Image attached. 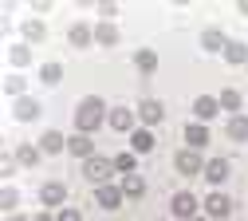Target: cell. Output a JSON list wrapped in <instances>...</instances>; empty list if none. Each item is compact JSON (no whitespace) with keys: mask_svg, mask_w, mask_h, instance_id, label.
<instances>
[{"mask_svg":"<svg viewBox=\"0 0 248 221\" xmlns=\"http://www.w3.org/2000/svg\"><path fill=\"white\" fill-rule=\"evenodd\" d=\"M24 36H28V40H32V44H40V40L47 36V28H44L40 20H28V24H24Z\"/></svg>","mask_w":248,"mask_h":221,"instance_id":"4dcf8cb0","label":"cell"},{"mask_svg":"<svg viewBox=\"0 0 248 221\" xmlns=\"http://www.w3.org/2000/svg\"><path fill=\"white\" fill-rule=\"evenodd\" d=\"M225 135H229L232 142H248V115H232L229 126H225Z\"/></svg>","mask_w":248,"mask_h":221,"instance_id":"ffe728a7","label":"cell"},{"mask_svg":"<svg viewBox=\"0 0 248 221\" xmlns=\"http://www.w3.org/2000/svg\"><path fill=\"white\" fill-rule=\"evenodd\" d=\"M55 221H83V213H79V209H71V205H63V209L55 213Z\"/></svg>","mask_w":248,"mask_h":221,"instance_id":"d6a6232c","label":"cell"},{"mask_svg":"<svg viewBox=\"0 0 248 221\" xmlns=\"http://www.w3.org/2000/svg\"><path fill=\"white\" fill-rule=\"evenodd\" d=\"M40 150H44V154H63V150H67V138L59 135V131H44V135H40Z\"/></svg>","mask_w":248,"mask_h":221,"instance_id":"ac0fdd59","label":"cell"},{"mask_svg":"<svg viewBox=\"0 0 248 221\" xmlns=\"http://www.w3.org/2000/svg\"><path fill=\"white\" fill-rule=\"evenodd\" d=\"M8 221H32V217H20V213H12V217H8Z\"/></svg>","mask_w":248,"mask_h":221,"instance_id":"8d00e7d4","label":"cell"},{"mask_svg":"<svg viewBox=\"0 0 248 221\" xmlns=\"http://www.w3.org/2000/svg\"><path fill=\"white\" fill-rule=\"evenodd\" d=\"M130 150H134V154H150V150H154V135H150V126H138V131L130 135Z\"/></svg>","mask_w":248,"mask_h":221,"instance_id":"44dd1931","label":"cell"},{"mask_svg":"<svg viewBox=\"0 0 248 221\" xmlns=\"http://www.w3.org/2000/svg\"><path fill=\"white\" fill-rule=\"evenodd\" d=\"M122 194H126V198H142L146 194V182H142V174H122Z\"/></svg>","mask_w":248,"mask_h":221,"instance_id":"603a6c76","label":"cell"},{"mask_svg":"<svg viewBox=\"0 0 248 221\" xmlns=\"http://www.w3.org/2000/svg\"><path fill=\"white\" fill-rule=\"evenodd\" d=\"M197 205H201V202L189 194V189L173 194V202H170V209H173V217H177V221H193V217H197Z\"/></svg>","mask_w":248,"mask_h":221,"instance_id":"5b68a950","label":"cell"},{"mask_svg":"<svg viewBox=\"0 0 248 221\" xmlns=\"http://www.w3.org/2000/svg\"><path fill=\"white\" fill-rule=\"evenodd\" d=\"M217 115H221V103H217L213 95H197L193 99V122H209Z\"/></svg>","mask_w":248,"mask_h":221,"instance_id":"9c48e42d","label":"cell"},{"mask_svg":"<svg viewBox=\"0 0 248 221\" xmlns=\"http://www.w3.org/2000/svg\"><path fill=\"white\" fill-rule=\"evenodd\" d=\"M95 202L103 205V209H118L122 202H126V194H122V186H95Z\"/></svg>","mask_w":248,"mask_h":221,"instance_id":"ba28073f","label":"cell"},{"mask_svg":"<svg viewBox=\"0 0 248 221\" xmlns=\"http://www.w3.org/2000/svg\"><path fill=\"white\" fill-rule=\"evenodd\" d=\"M40 158H44V150H40V146H28V142H24V146H16V162H20V166H36Z\"/></svg>","mask_w":248,"mask_h":221,"instance_id":"484cf974","label":"cell"},{"mask_svg":"<svg viewBox=\"0 0 248 221\" xmlns=\"http://www.w3.org/2000/svg\"><path fill=\"white\" fill-rule=\"evenodd\" d=\"M138 119H142V126H158V122L166 119L162 99H142V103H138Z\"/></svg>","mask_w":248,"mask_h":221,"instance_id":"30bf717a","label":"cell"},{"mask_svg":"<svg viewBox=\"0 0 248 221\" xmlns=\"http://www.w3.org/2000/svg\"><path fill=\"white\" fill-rule=\"evenodd\" d=\"M67 154H75V158H83V162H87V158H95V142H91V135H71L67 138Z\"/></svg>","mask_w":248,"mask_h":221,"instance_id":"4fadbf2b","label":"cell"},{"mask_svg":"<svg viewBox=\"0 0 248 221\" xmlns=\"http://www.w3.org/2000/svg\"><path fill=\"white\" fill-rule=\"evenodd\" d=\"M236 12H240V16H248V0H240V4H236Z\"/></svg>","mask_w":248,"mask_h":221,"instance_id":"d590c367","label":"cell"},{"mask_svg":"<svg viewBox=\"0 0 248 221\" xmlns=\"http://www.w3.org/2000/svg\"><path fill=\"white\" fill-rule=\"evenodd\" d=\"M99 16H103L107 24H114V16H118V4H110V0H107V4H99Z\"/></svg>","mask_w":248,"mask_h":221,"instance_id":"836d02e7","label":"cell"},{"mask_svg":"<svg viewBox=\"0 0 248 221\" xmlns=\"http://www.w3.org/2000/svg\"><path fill=\"white\" fill-rule=\"evenodd\" d=\"M16 205H20V194H16L12 186H4V189H0V209H4V213H12Z\"/></svg>","mask_w":248,"mask_h":221,"instance_id":"83f0119b","label":"cell"},{"mask_svg":"<svg viewBox=\"0 0 248 221\" xmlns=\"http://www.w3.org/2000/svg\"><path fill=\"white\" fill-rule=\"evenodd\" d=\"M225 63H232V68H248V44H240V40H229V48H225Z\"/></svg>","mask_w":248,"mask_h":221,"instance_id":"7402d4cb","label":"cell"},{"mask_svg":"<svg viewBox=\"0 0 248 221\" xmlns=\"http://www.w3.org/2000/svg\"><path fill=\"white\" fill-rule=\"evenodd\" d=\"M0 174H4V178L16 174V154H4V158H0Z\"/></svg>","mask_w":248,"mask_h":221,"instance_id":"1f68e13d","label":"cell"},{"mask_svg":"<svg viewBox=\"0 0 248 221\" xmlns=\"http://www.w3.org/2000/svg\"><path fill=\"white\" fill-rule=\"evenodd\" d=\"M4 95H8V99H24V79L20 75H8L4 79Z\"/></svg>","mask_w":248,"mask_h":221,"instance_id":"f546056e","label":"cell"},{"mask_svg":"<svg viewBox=\"0 0 248 221\" xmlns=\"http://www.w3.org/2000/svg\"><path fill=\"white\" fill-rule=\"evenodd\" d=\"M110 131H118V135H134L138 131V111H130V107H110Z\"/></svg>","mask_w":248,"mask_h":221,"instance_id":"277c9868","label":"cell"},{"mask_svg":"<svg viewBox=\"0 0 248 221\" xmlns=\"http://www.w3.org/2000/svg\"><path fill=\"white\" fill-rule=\"evenodd\" d=\"M40 111H44V107H40V99H32V95H24V99H16V103H12V115H16L20 122L40 119Z\"/></svg>","mask_w":248,"mask_h":221,"instance_id":"7c38bea8","label":"cell"},{"mask_svg":"<svg viewBox=\"0 0 248 221\" xmlns=\"http://www.w3.org/2000/svg\"><path fill=\"white\" fill-rule=\"evenodd\" d=\"M107 111H110V107L99 99V95H87V99H79V107H75V131H79V135H95L99 126L110 119Z\"/></svg>","mask_w":248,"mask_h":221,"instance_id":"6da1fadb","label":"cell"},{"mask_svg":"<svg viewBox=\"0 0 248 221\" xmlns=\"http://www.w3.org/2000/svg\"><path fill=\"white\" fill-rule=\"evenodd\" d=\"M67 40H71V48H91V44H95V28H91V24H71Z\"/></svg>","mask_w":248,"mask_h":221,"instance_id":"9a60e30c","label":"cell"},{"mask_svg":"<svg viewBox=\"0 0 248 221\" xmlns=\"http://www.w3.org/2000/svg\"><path fill=\"white\" fill-rule=\"evenodd\" d=\"M185 142H189V150H201L209 142V126L205 122H185Z\"/></svg>","mask_w":248,"mask_h":221,"instance_id":"e0dca14e","label":"cell"},{"mask_svg":"<svg viewBox=\"0 0 248 221\" xmlns=\"http://www.w3.org/2000/svg\"><path fill=\"white\" fill-rule=\"evenodd\" d=\"M229 213H232V198H229V194H221V189H213V194L205 198V217L229 221Z\"/></svg>","mask_w":248,"mask_h":221,"instance_id":"8992f818","label":"cell"},{"mask_svg":"<svg viewBox=\"0 0 248 221\" xmlns=\"http://www.w3.org/2000/svg\"><path fill=\"white\" fill-rule=\"evenodd\" d=\"M134 68L142 75H154V71H158V51H154V48H138L134 51Z\"/></svg>","mask_w":248,"mask_h":221,"instance_id":"2e32d148","label":"cell"},{"mask_svg":"<svg viewBox=\"0 0 248 221\" xmlns=\"http://www.w3.org/2000/svg\"><path fill=\"white\" fill-rule=\"evenodd\" d=\"M59 79H63V63H44V68H40V83H47V87H55Z\"/></svg>","mask_w":248,"mask_h":221,"instance_id":"4316f807","label":"cell"},{"mask_svg":"<svg viewBox=\"0 0 248 221\" xmlns=\"http://www.w3.org/2000/svg\"><path fill=\"white\" fill-rule=\"evenodd\" d=\"M232 174V166H229V158H209V162H205V182L209 186H225V178Z\"/></svg>","mask_w":248,"mask_h":221,"instance_id":"52a82bcc","label":"cell"},{"mask_svg":"<svg viewBox=\"0 0 248 221\" xmlns=\"http://www.w3.org/2000/svg\"><path fill=\"white\" fill-rule=\"evenodd\" d=\"M193 221H209V217H201V213H197V217H193Z\"/></svg>","mask_w":248,"mask_h":221,"instance_id":"74e56055","label":"cell"},{"mask_svg":"<svg viewBox=\"0 0 248 221\" xmlns=\"http://www.w3.org/2000/svg\"><path fill=\"white\" fill-rule=\"evenodd\" d=\"M114 170H118V174H134V170H138V154H134V150L114 154Z\"/></svg>","mask_w":248,"mask_h":221,"instance_id":"d4e9b609","label":"cell"},{"mask_svg":"<svg viewBox=\"0 0 248 221\" xmlns=\"http://www.w3.org/2000/svg\"><path fill=\"white\" fill-rule=\"evenodd\" d=\"M8 59H12V68H24V63L32 59V48H24V44H16V48H8Z\"/></svg>","mask_w":248,"mask_h":221,"instance_id":"f1b7e54d","label":"cell"},{"mask_svg":"<svg viewBox=\"0 0 248 221\" xmlns=\"http://www.w3.org/2000/svg\"><path fill=\"white\" fill-rule=\"evenodd\" d=\"M122 36H118V28L114 24H107V20H99L95 24V44H103V48H114Z\"/></svg>","mask_w":248,"mask_h":221,"instance_id":"d6986e66","label":"cell"},{"mask_svg":"<svg viewBox=\"0 0 248 221\" xmlns=\"http://www.w3.org/2000/svg\"><path fill=\"white\" fill-rule=\"evenodd\" d=\"M201 48H205V51H221V55H225L229 36H225L221 28H205V32H201Z\"/></svg>","mask_w":248,"mask_h":221,"instance_id":"5bb4252c","label":"cell"},{"mask_svg":"<svg viewBox=\"0 0 248 221\" xmlns=\"http://www.w3.org/2000/svg\"><path fill=\"white\" fill-rule=\"evenodd\" d=\"M110 170H114V158H103V154H95V158H87V162H83V178L91 186H107Z\"/></svg>","mask_w":248,"mask_h":221,"instance_id":"3957f363","label":"cell"},{"mask_svg":"<svg viewBox=\"0 0 248 221\" xmlns=\"http://www.w3.org/2000/svg\"><path fill=\"white\" fill-rule=\"evenodd\" d=\"M173 170L177 174H185V178H197V174H205V158H201V150H177L173 154Z\"/></svg>","mask_w":248,"mask_h":221,"instance_id":"7a4b0ae2","label":"cell"},{"mask_svg":"<svg viewBox=\"0 0 248 221\" xmlns=\"http://www.w3.org/2000/svg\"><path fill=\"white\" fill-rule=\"evenodd\" d=\"M217 103H221V111H232V115H240V103H244V99H240V91H236V87H225L221 95H217Z\"/></svg>","mask_w":248,"mask_h":221,"instance_id":"cb8c5ba5","label":"cell"},{"mask_svg":"<svg viewBox=\"0 0 248 221\" xmlns=\"http://www.w3.org/2000/svg\"><path fill=\"white\" fill-rule=\"evenodd\" d=\"M32 221H55V217H51V213H47V209H44V213H36V217H32Z\"/></svg>","mask_w":248,"mask_h":221,"instance_id":"e575fe53","label":"cell"},{"mask_svg":"<svg viewBox=\"0 0 248 221\" xmlns=\"http://www.w3.org/2000/svg\"><path fill=\"white\" fill-rule=\"evenodd\" d=\"M40 202H44V205H51V209H63V202H67V186H63V182H44Z\"/></svg>","mask_w":248,"mask_h":221,"instance_id":"8fae6325","label":"cell"}]
</instances>
